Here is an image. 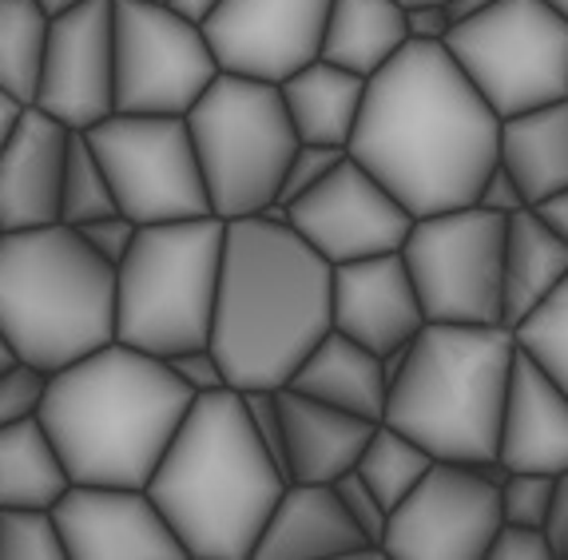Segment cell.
I'll return each instance as SVG.
<instances>
[{
    "instance_id": "681fc988",
    "label": "cell",
    "mask_w": 568,
    "mask_h": 560,
    "mask_svg": "<svg viewBox=\"0 0 568 560\" xmlns=\"http://www.w3.org/2000/svg\"><path fill=\"white\" fill-rule=\"evenodd\" d=\"M17 115H20V104H17V100H12V95L0 92V143L9 140L12 124H17Z\"/></svg>"
},
{
    "instance_id": "816d5d0a",
    "label": "cell",
    "mask_w": 568,
    "mask_h": 560,
    "mask_svg": "<svg viewBox=\"0 0 568 560\" xmlns=\"http://www.w3.org/2000/svg\"><path fill=\"white\" fill-rule=\"evenodd\" d=\"M37 4L48 12V17H64V12L80 9V4H88V0H37Z\"/></svg>"
},
{
    "instance_id": "d6986e66",
    "label": "cell",
    "mask_w": 568,
    "mask_h": 560,
    "mask_svg": "<svg viewBox=\"0 0 568 560\" xmlns=\"http://www.w3.org/2000/svg\"><path fill=\"white\" fill-rule=\"evenodd\" d=\"M72 128L40 108H20L9 140L0 143V227L29 231L60 223V183Z\"/></svg>"
},
{
    "instance_id": "bcb514c9",
    "label": "cell",
    "mask_w": 568,
    "mask_h": 560,
    "mask_svg": "<svg viewBox=\"0 0 568 560\" xmlns=\"http://www.w3.org/2000/svg\"><path fill=\"white\" fill-rule=\"evenodd\" d=\"M493 4H497V0H446V12L454 24H462V20H469V17H481Z\"/></svg>"
},
{
    "instance_id": "8fae6325",
    "label": "cell",
    "mask_w": 568,
    "mask_h": 560,
    "mask_svg": "<svg viewBox=\"0 0 568 560\" xmlns=\"http://www.w3.org/2000/svg\"><path fill=\"white\" fill-rule=\"evenodd\" d=\"M84 135L104 163L120 211L140 227L215 215L187 115L112 112Z\"/></svg>"
},
{
    "instance_id": "d6a6232c",
    "label": "cell",
    "mask_w": 568,
    "mask_h": 560,
    "mask_svg": "<svg viewBox=\"0 0 568 560\" xmlns=\"http://www.w3.org/2000/svg\"><path fill=\"white\" fill-rule=\"evenodd\" d=\"M0 560H68L52 509L4 505L0 509Z\"/></svg>"
},
{
    "instance_id": "8992f818",
    "label": "cell",
    "mask_w": 568,
    "mask_h": 560,
    "mask_svg": "<svg viewBox=\"0 0 568 560\" xmlns=\"http://www.w3.org/2000/svg\"><path fill=\"white\" fill-rule=\"evenodd\" d=\"M0 326L48 374L100 350L115 338V266L68 223L4 231Z\"/></svg>"
},
{
    "instance_id": "4316f807",
    "label": "cell",
    "mask_w": 568,
    "mask_h": 560,
    "mask_svg": "<svg viewBox=\"0 0 568 560\" xmlns=\"http://www.w3.org/2000/svg\"><path fill=\"white\" fill-rule=\"evenodd\" d=\"M517 175L529 207L552 191L568 187V100L540 104L501 120V155Z\"/></svg>"
},
{
    "instance_id": "4fadbf2b",
    "label": "cell",
    "mask_w": 568,
    "mask_h": 560,
    "mask_svg": "<svg viewBox=\"0 0 568 560\" xmlns=\"http://www.w3.org/2000/svg\"><path fill=\"white\" fill-rule=\"evenodd\" d=\"M501 461L465 466L434 461L429 474L389 509L386 557L414 560H481L501 529Z\"/></svg>"
},
{
    "instance_id": "4dcf8cb0",
    "label": "cell",
    "mask_w": 568,
    "mask_h": 560,
    "mask_svg": "<svg viewBox=\"0 0 568 560\" xmlns=\"http://www.w3.org/2000/svg\"><path fill=\"white\" fill-rule=\"evenodd\" d=\"M112 211H120V203H115L104 163H100V155H95L84 132H72L64 160V183H60V223L80 227L88 218L112 215Z\"/></svg>"
},
{
    "instance_id": "f907efd6",
    "label": "cell",
    "mask_w": 568,
    "mask_h": 560,
    "mask_svg": "<svg viewBox=\"0 0 568 560\" xmlns=\"http://www.w3.org/2000/svg\"><path fill=\"white\" fill-rule=\"evenodd\" d=\"M17 362H24V358H20V350H17V343H12V338H9V330L0 326V374L12 370Z\"/></svg>"
},
{
    "instance_id": "8d00e7d4",
    "label": "cell",
    "mask_w": 568,
    "mask_h": 560,
    "mask_svg": "<svg viewBox=\"0 0 568 560\" xmlns=\"http://www.w3.org/2000/svg\"><path fill=\"white\" fill-rule=\"evenodd\" d=\"M342 155H346V152H338V147H323V143H303V140H298V147H294L291 163H286V172H283L278 207H286V203H294L298 195H306V191L323 180V175L331 172Z\"/></svg>"
},
{
    "instance_id": "e0dca14e",
    "label": "cell",
    "mask_w": 568,
    "mask_h": 560,
    "mask_svg": "<svg viewBox=\"0 0 568 560\" xmlns=\"http://www.w3.org/2000/svg\"><path fill=\"white\" fill-rule=\"evenodd\" d=\"M68 560H180L183 541L160 513L148 489L135 485H80L72 481L52 505Z\"/></svg>"
},
{
    "instance_id": "44dd1931",
    "label": "cell",
    "mask_w": 568,
    "mask_h": 560,
    "mask_svg": "<svg viewBox=\"0 0 568 560\" xmlns=\"http://www.w3.org/2000/svg\"><path fill=\"white\" fill-rule=\"evenodd\" d=\"M497 461L501 469L552 477L568 469V394L525 350L513 362Z\"/></svg>"
},
{
    "instance_id": "ffe728a7",
    "label": "cell",
    "mask_w": 568,
    "mask_h": 560,
    "mask_svg": "<svg viewBox=\"0 0 568 560\" xmlns=\"http://www.w3.org/2000/svg\"><path fill=\"white\" fill-rule=\"evenodd\" d=\"M294 557H342V560H386V549L366 541V532L346 513L338 489L323 481H286L275 513L266 517L255 560Z\"/></svg>"
},
{
    "instance_id": "52a82bcc",
    "label": "cell",
    "mask_w": 568,
    "mask_h": 560,
    "mask_svg": "<svg viewBox=\"0 0 568 560\" xmlns=\"http://www.w3.org/2000/svg\"><path fill=\"white\" fill-rule=\"evenodd\" d=\"M227 218L200 215L140 227L115 271V338L171 354L211 343Z\"/></svg>"
},
{
    "instance_id": "7dc6e473",
    "label": "cell",
    "mask_w": 568,
    "mask_h": 560,
    "mask_svg": "<svg viewBox=\"0 0 568 560\" xmlns=\"http://www.w3.org/2000/svg\"><path fill=\"white\" fill-rule=\"evenodd\" d=\"M378 358H382V374H386V386H394V381H398V374L406 370V358H409V343L394 346V350L378 354Z\"/></svg>"
},
{
    "instance_id": "b9f144b4",
    "label": "cell",
    "mask_w": 568,
    "mask_h": 560,
    "mask_svg": "<svg viewBox=\"0 0 568 560\" xmlns=\"http://www.w3.org/2000/svg\"><path fill=\"white\" fill-rule=\"evenodd\" d=\"M477 207L497 211V215H505V218L529 207V200H525V191H521V183H517V175H513L501 160L493 163V172L485 175L481 191H477Z\"/></svg>"
},
{
    "instance_id": "7a4b0ae2",
    "label": "cell",
    "mask_w": 568,
    "mask_h": 560,
    "mask_svg": "<svg viewBox=\"0 0 568 560\" xmlns=\"http://www.w3.org/2000/svg\"><path fill=\"white\" fill-rule=\"evenodd\" d=\"M334 266L286 215L227 218L211 350L235 389H283L334 330Z\"/></svg>"
},
{
    "instance_id": "277c9868",
    "label": "cell",
    "mask_w": 568,
    "mask_h": 560,
    "mask_svg": "<svg viewBox=\"0 0 568 560\" xmlns=\"http://www.w3.org/2000/svg\"><path fill=\"white\" fill-rule=\"evenodd\" d=\"M283 489V469L258 441L235 386L191 401L148 481L152 501L195 560L255 557Z\"/></svg>"
},
{
    "instance_id": "f546056e",
    "label": "cell",
    "mask_w": 568,
    "mask_h": 560,
    "mask_svg": "<svg viewBox=\"0 0 568 560\" xmlns=\"http://www.w3.org/2000/svg\"><path fill=\"white\" fill-rule=\"evenodd\" d=\"M434 461L437 457L429 454L426 446H417L414 437H406L402 429L378 421L374 434H369L366 449H362L354 474H358L362 481H366L369 489L386 501V509H394V505L406 501L409 489L429 474Z\"/></svg>"
},
{
    "instance_id": "60d3db41",
    "label": "cell",
    "mask_w": 568,
    "mask_h": 560,
    "mask_svg": "<svg viewBox=\"0 0 568 560\" xmlns=\"http://www.w3.org/2000/svg\"><path fill=\"white\" fill-rule=\"evenodd\" d=\"M489 557L493 560H549L557 557L549 541V529H537V525H513L501 521L497 537L489 544Z\"/></svg>"
},
{
    "instance_id": "f5cc1de1",
    "label": "cell",
    "mask_w": 568,
    "mask_h": 560,
    "mask_svg": "<svg viewBox=\"0 0 568 560\" xmlns=\"http://www.w3.org/2000/svg\"><path fill=\"white\" fill-rule=\"evenodd\" d=\"M545 4H549L552 12H560V17L568 20V0H545Z\"/></svg>"
},
{
    "instance_id": "5b68a950",
    "label": "cell",
    "mask_w": 568,
    "mask_h": 560,
    "mask_svg": "<svg viewBox=\"0 0 568 560\" xmlns=\"http://www.w3.org/2000/svg\"><path fill=\"white\" fill-rule=\"evenodd\" d=\"M517 350V334L505 323H426L409 343L406 370L389 386L382 421L414 437L437 461L497 466Z\"/></svg>"
},
{
    "instance_id": "2e32d148",
    "label": "cell",
    "mask_w": 568,
    "mask_h": 560,
    "mask_svg": "<svg viewBox=\"0 0 568 560\" xmlns=\"http://www.w3.org/2000/svg\"><path fill=\"white\" fill-rule=\"evenodd\" d=\"M331 0H219L203 20L219 68L283 84L318 60Z\"/></svg>"
},
{
    "instance_id": "5bb4252c",
    "label": "cell",
    "mask_w": 568,
    "mask_h": 560,
    "mask_svg": "<svg viewBox=\"0 0 568 560\" xmlns=\"http://www.w3.org/2000/svg\"><path fill=\"white\" fill-rule=\"evenodd\" d=\"M286 223L331 266L402 251L414 215L351 152L306 195L286 203Z\"/></svg>"
},
{
    "instance_id": "7402d4cb",
    "label": "cell",
    "mask_w": 568,
    "mask_h": 560,
    "mask_svg": "<svg viewBox=\"0 0 568 560\" xmlns=\"http://www.w3.org/2000/svg\"><path fill=\"white\" fill-rule=\"evenodd\" d=\"M283 434H286V474L291 481H323L334 485L342 474L358 466L362 449L378 421L346 414V409L318 401L311 394L283 386Z\"/></svg>"
},
{
    "instance_id": "3957f363",
    "label": "cell",
    "mask_w": 568,
    "mask_h": 560,
    "mask_svg": "<svg viewBox=\"0 0 568 560\" xmlns=\"http://www.w3.org/2000/svg\"><path fill=\"white\" fill-rule=\"evenodd\" d=\"M191 401L195 394L160 354L112 338L48 374L40 421L72 481L148 489Z\"/></svg>"
},
{
    "instance_id": "6da1fadb",
    "label": "cell",
    "mask_w": 568,
    "mask_h": 560,
    "mask_svg": "<svg viewBox=\"0 0 568 560\" xmlns=\"http://www.w3.org/2000/svg\"><path fill=\"white\" fill-rule=\"evenodd\" d=\"M346 152L414 218L474 207L501 155V115L485 104L446 44L409 40L369 77Z\"/></svg>"
},
{
    "instance_id": "9a60e30c",
    "label": "cell",
    "mask_w": 568,
    "mask_h": 560,
    "mask_svg": "<svg viewBox=\"0 0 568 560\" xmlns=\"http://www.w3.org/2000/svg\"><path fill=\"white\" fill-rule=\"evenodd\" d=\"M115 0H88L52 17L32 108L72 132H88L115 112Z\"/></svg>"
},
{
    "instance_id": "603a6c76",
    "label": "cell",
    "mask_w": 568,
    "mask_h": 560,
    "mask_svg": "<svg viewBox=\"0 0 568 560\" xmlns=\"http://www.w3.org/2000/svg\"><path fill=\"white\" fill-rule=\"evenodd\" d=\"M369 77H358L351 68H338L331 60H311L298 72L278 84L283 104L291 112V124L303 143H323L346 152L358 128L362 104H366Z\"/></svg>"
},
{
    "instance_id": "83f0119b",
    "label": "cell",
    "mask_w": 568,
    "mask_h": 560,
    "mask_svg": "<svg viewBox=\"0 0 568 560\" xmlns=\"http://www.w3.org/2000/svg\"><path fill=\"white\" fill-rule=\"evenodd\" d=\"M72 489L64 457L40 418L0 426V509L32 505L52 509Z\"/></svg>"
},
{
    "instance_id": "ba28073f",
    "label": "cell",
    "mask_w": 568,
    "mask_h": 560,
    "mask_svg": "<svg viewBox=\"0 0 568 560\" xmlns=\"http://www.w3.org/2000/svg\"><path fill=\"white\" fill-rule=\"evenodd\" d=\"M187 128L219 218L275 207L286 163L298 147L278 84L219 72L187 112Z\"/></svg>"
},
{
    "instance_id": "484cf974",
    "label": "cell",
    "mask_w": 568,
    "mask_h": 560,
    "mask_svg": "<svg viewBox=\"0 0 568 560\" xmlns=\"http://www.w3.org/2000/svg\"><path fill=\"white\" fill-rule=\"evenodd\" d=\"M409 44L402 0H331L318 57L374 77Z\"/></svg>"
},
{
    "instance_id": "d590c367",
    "label": "cell",
    "mask_w": 568,
    "mask_h": 560,
    "mask_svg": "<svg viewBox=\"0 0 568 560\" xmlns=\"http://www.w3.org/2000/svg\"><path fill=\"white\" fill-rule=\"evenodd\" d=\"M334 489H338L342 505H346V513L354 517V525L366 532V541L382 549V541H386V529H389L386 501H382V497L374 493V489H369V485L362 481L354 469H351V474H342L338 481H334Z\"/></svg>"
},
{
    "instance_id": "11a10c76",
    "label": "cell",
    "mask_w": 568,
    "mask_h": 560,
    "mask_svg": "<svg viewBox=\"0 0 568 560\" xmlns=\"http://www.w3.org/2000/svg\"><path fill=\"white\" fill-rule=\"evenodd\" d=\"M0 238H4V227H0Z\"/></svg>"
},
{
    "instance_id": "7bdbcfd3",
    "label": "cell",
    "mask_w": 568,
    "mask_h": 560,
    "mask_svg": "<svg viewBox=\"0 0 568 560\" xmlns=\"http://www.w3.org/2000/svg\"><path fill=\"white\" fill-rule=\"evenodd\" d=\"M449 32H454V20L446 12V0L406 4V37L414 44H446Z\"/></svg>"
},
{
    "instance_id": "836d02e7",
    "label": "cell",
    "mask_w": 568,
    "mask_h": 560,
    "mask_svg": "<svg viewBox=\"0 0 568 560\" xmlns=\"http://www.w3.org/2000/svg\"><path fill=\"white\" fill-rule=\"evenodd\" d=\"M552 505H557V477L552 474L505 469V477H501V521L549 529Z\"/></svg>"
},
{
    "instance_id": "f6af8a7d",
    "label": "cell",
    "mask_w": 568,
    "mask_h": 560,
    "mask_svg": "<svg viewBox=\"0 0 568 560\" xmlns=\"http://www.w3.org/2000/svg\"><path fill=\"white\" fill-rule=\"evenodd\" d=\"M549 541L557 557H568V469L557 477V505L549 517Z\"/></svg>"
},
{
    "instance_id": "30bf717a",
    "label": "cell",
    "mask_w": 568,
    "mask_h": 560,
    "mask_svg": "<svg viewBox=\"0 0 568 560\" xmlns=\"http://www.w3.org/2000/svg\"><path fill=\"white\" fill-rule=\"evenodd\" d=\"M505 231H509V218L477 203L414 218L402 243V258L414 275L426 323H505Z\"/></svg>"
},
{
    "instance_id": "ee69618b",
    "label": "cell",
    "mask_w": 568,
    "mask_h": 560,
    "mask_svg": "<svg viewBox=\"0 0 568 560\" xmlns=\"http://www.w3.org/2000/svg\"><path fill=\"white\" fill-rule=\"evenodd\" d=\"M532 215L545 223V227L552 231V235H560L568 243V187L565 191H552V195H545V200L532 203Z\"/></svg>"
},
{
    "instance_id": "db71d44e",
    "label": "cell",
    "mask_w": 568,
    "mask_h": 560,
    "mask_svg": "<svg viewBox=\"0 0 568 560\" xmlns=\"http://www.w3.org/2000/svg\"><path fill=\"white\" fill-rule=\"evenodd\" d=\"M402 4H422V0H402Z\"/></svg>"
},
{
    "instance_id": "f35d334b",
    "label": "cell",
    "mask_w": 568,
    "mask_h": 560,
    "mask_svg": "<svg viewBox=\"0 0 568 560\" xmlns=\"http://www.w3.org/2000/svg\"><path fill=\"white\" fill-rule=\"evenodd\" d=\"M77 231H80V238H84L88 247L95 251V255L120 271V263L128 258V251H132L135 235H140V223H135V218H128L123 211H112V215L88 218V223H80Z\"/></svg>"
},
{
    "instance_id": "9c48e42d",
    "label": "cell",
    "mask_w": 568,
    "mask_h": 560,
    "mask_svg": "<svg viewBox=\"0 0 568 560\" xmlns=\"http://www.w3.org/2000/svg\"><path fill=\"white\" fill-rule=\"evenodd\" d=\"M446 48L501 120L568 100V20L545 0H497L454 24Z\"/></svg>"
},
{
    "instance_id": "7c38bea8",
    "label": "cell",
    "mask_w": 568,
    "mask_h": 560,
    "mask_svg": "<svg viewBox=\"0 0 568 560\" xmlns=\"http://www.w3.org/2000/svg\"><path fill=\"white\" fill-rule=\"evenodd\" d=\"M115 112L187 115L223 72L200 20L171 0H115Z\"/></svg>"
},
{
    "instance_id": "e575fe53",
    "label": "cell",
    "mask_w": 568,
    "mask_h": 560,
    "mask_svg": "<svg viewBox=\"0 0 568 560\" xmlns=\"http://www.w3.org/2000/svg\"><path fill=\"white\" fill-rule=\"evenodd\" d=\"M44 394H48V370H40L32 362H17L12 370L0 374V426L40 418Z\"/></svg>"
},
{
    "instance_id": "ac0fdd59",
    "label": "cell",
    "mask_w": 568,
    "mask_h": 560,
    "mask_svg": "<svg viewBox=\"0 0 568 560\" xmlns=\"http://www.w3.org/2000/svg\"><path fill=\"white\" fill-rule=\"evenodd\" d=\"M331 314L334 330L351 334L354 343L369 346L374 354L414 343L417 330L426 326V310L402 251L334 266Z\"/></svg>"
},
{
    "instance_id": "74e56055",
    "label": "cell",
    "mask_w": 568,
    "mask_h": 560,
    "mask_svg": "<svg viewBox=\"0 0 568 560\" xmlns=\"http://www.w3.org/2000/svg\"><path fill=\"white\" fill-rule=\"evenodd\" d=\"M243 406L258 441H263L266 454L275 457V466L291 481V474H286V434H283V401H278V389H243Z\"/></svg>"
},
{
    "instance_id": "cb8c5ba5",
    "label": "cell",
    "mask_w": 568,
    "mask_h": 560,
    "mask_svg": "<svg viewBox=\"0 0 568 560\" xmlns=\"http://www.w3.org/2000/svg\"><path fill=\"white\" fill-rule=\"evenodd\" d=\"M286 386L318 401H331L346 414H358V418H386L389 386L382 374V358L342 330L323 334V343L306 354Z\"/></svg>"
},
{
    "instance_id": "ab89813d",
    "label": "cell",
    "mask_w": 568,
    "mask_h": 560,
    "mask_svg": "<svg viewBox=\"0 0 568 560\" xmlns=\"http://www.w3.org/2000/svg\"><path fill=\"white\" fill-rule=\"evenodd\" d=\"M171 366V374L183 381V386L200 398V394H215V389H227V370H223V362H219V354L207 346H187V350L171 354V358H163Z\"/></svg>"
},
{
    "instance_id": "1f68e13d",
    "label": "cell",
    "mask_w": 568,
    "mask_h": 560,
    "mask_svg": "<svg viewBox=\"0 0 568 560\" xmlns=\"http://www.w3.org/2000/svg\"><path fill=\"white\" fill-rule=\"evenodd\" d=\"M517 346L568 394V278L525 323L513 326Z\"/></svg>"
},
{
    "instance_id": "c3c4849f",
    "label": "cell",
    "mask_w": 568,
    "mask_h": 560,
    "mask_svg": "<svg viewBox=\"0 0 568 560\" xmlns=\"http://www.w3.org/2000/svg\"><path fill=\"white\" fill-rule=\"evenodd\" d=\"M171 4H175V9H180L183 17L200 20V24H203V20L211 17V12L219 9V0H171Z\"/></svg>"
},
{
    "instance_id": "f1b7e54d",
    "label": "cell",
    "mask_w": 568,
    "mask_h": 560,
    "mask_svg": "<svg viewBox=\"0 0 568 560\" xmlns=\"http://www.w3.org/2000/svg\"><path fill=\"white\" fill-rule=\"evenodd\" d=\"M52 17L37 0H0V92L32 108Z\"/></svg>"
},
{
    "instance_id": "d4e9b609",
    "label": "cell",
    "mask_w": 568,
    "mask_h": 560,
    "mask_svg": "<svg viewBox=\"0 0 568 560\" xmlns=\"http://www.w3.org/2000/svg\"><path fill=\"white\" fill-rule=\"evenodd\" d=\"M568 278V243L552 235L529 207L509 215L505 231V266H501V303L505 326L525 323L545 298L557 295Z\"/></svg>"
}]
</instances>
